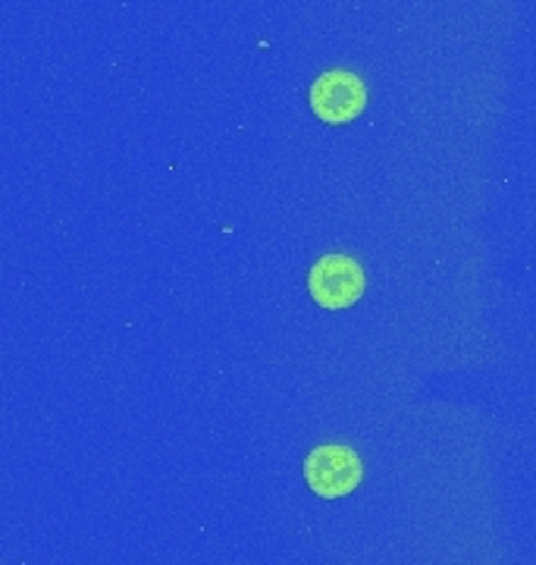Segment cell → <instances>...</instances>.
<instances>
[{
  "label": "cell",
  "mask_w": 536,
  "mask_h": 565,
  "mask_svg": "<svg viewBox=\"0 0 536 565\" xmlns=\"http://www.w3.org/2000/svg\"><path fill=\"white\" fill-rule=\"evenodd\" d=\"M364 286H367L364 270L349 255H323L308 274V289H311L314 302H320L323 308L355 305L364 292Z\"/></svg>",
  "instance_id": "cell-2"
},
{
  "label": "cell",
  "mask_w": 536,
  "mask_h": 565,
  "mask_svg": "<svg viewBox=\"0 0 536 565\" xmlns=\"http://www.w3.org/2000/svg\"><path fill=\"white\" fill-rule=\"evenodd\" d=\"M361 456L355 449L342 444L318 446L308 459H304V478L318 497L336 500L349 497L361 484Z\"/></svg>",
  "instance_id": "cell-1"
},
{
  "label": "cell",
  "mask_w": 536,
  "mask_h": 565,
  "mask_svg": "<svg viewBox=\"0 0 536 565\" xmlns=\"http://www.w3.org/2000/svg\"><path fill=\"white\" fill-rule=\"evenodd\" d=\"M367 107V88L349 70H326L311 85V110L323 122H352Z\"/></svg>",
  "instance_id": "cell-3"
}]
</instances>
